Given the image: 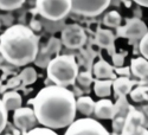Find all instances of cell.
Listing matches in <instances>:
<instances>
[{
	"mask_svg": "<svg viewBox=\"0 0 148 135\" xmlns=\"http://www.w3.org/2000/svg\"><path fill=\"white\" fill-rule=\"evenodd\" d=\"M37 121L43 127L51 129H62L69 127L76 117L75 94L65 87L47 85L44 87L32 100Z\"/></svg>",
	"mask_w": 148,
	"mask_h": 135,
	"instance_id": "cell-1",
	"label": "cell"
},
{
	"mask_svg": "<svg viewBox=\"0 0 148 135\" xmlns=\"http://www.w3.org/2000/svg\"><path fill=\"white\" fill-rule=\"evenodd\" d=\"M39 52V38L25 25H12L0 34V55L14 66L34 62Z\"/></svg>",
	"mask_w": 148,
	"mask_h": 135,
	"instance_id": "cell-2",
	"label": "cell"
},
{
	"mask_svg": "<svg viewBox=\"0 0 148 135\" xmlns=\"http://www.w3.org/2000/svg\"><path fill=\"white\" fill-rule=\"evenodd\" d=\"M47 77L56 85L68 87L75 84L78 76V65L71 55H58L46 66Z\"/></svg>",
	"mask_w": 148,
	"mask_h": 135,
	"instance_id": "cell-3",
	"label": "cell"
},
{
	"mask_svg": "<svg viewBox=\"0 0 148 135\" xmlns=\"http://www.w3.org/2000/svg\"><path fill=\"white\" fill-rule=\"evenodd\" d=\"M36 11L46 20L59 21L71 12V0H36Z\"/></svg>",
	"mask_w": 148,
	"mask_h": 135,
	"instance_id": "cell-4",
	"label": "cell"
},
{
	"mask_svg": "<svg viewBox=\"0 0 148 135\" xmlns=\"http://www.w3.org/2000/svg\"><path fill=\"white\" fill-rule=\"evenodd\" d=\"M64 135H110L103 125L94 119L84 117L73 121Z\"/></svg>",
	"mask_w": 148,
	"mask_h": 135,
	"instance_id": "cell-5",
	"label": "cell"
},
{
	"mask_svg": "<svg viewBox=\"0 0 148 135\" xmlns=\"http://www.w3.org/2000/svg\"><path fill=\"white\" fill-rule=\"evenodd\" d=\"M112 0H71V12L83 17H96L106 11Z\"/></svg>",
	"mask_w": 148,
	"mask_h": 135,
	"instance_id": "cell-6",
	"label": "cell"
},
{
	"mask_svg": "<svg viewBox=\"0 0 148 135\" xmlns=\"http://www.w3.org/2000/svg\"><path fill=\"white\" fill-rule=\"evenodd\" d=\"M60 42L68 49H79L87 43V34L79 25L70 24L62 31Z\"/></svg>",
	"mask_w": 148,
	"mask_h": 135,
	"instance_id": "cell-7",
	"label": "cell"
},
{
	"mask_svg": "<svg viewBox=\"0 0 148 135\" xmlns=\"http://www.w3.org/2000/svg\"><path fill=\"white\" fill-rule=\"evenodd\" d=\"M37 122L34 110L29 107H20L13 112V123L23 134L33 129Z\"/></svg>",
	"mask_w": 148,
	"mask_h": 135,
	"instance_id": "cell-8",
	"label": "cell"
},
{
	"mask_svg": "<svg viewBox=\"0 0 148 135\" xmlns=\"http://www.w3.org/2000/svg\"><path fill=\"white\" fill-rule=\"evenodd\" d=\"M147 32L148 30H147L146 24L138 18H133V19L127 20L125 26H119L116 34L117 37H123V38L141 40V38Z\"/></svg>",
	"mask_w": 148,
	"mask_h": 135,
	"instance_id": "cell-9",
	"label": "cell"
},
{
	"mask_svg": "<svg viewBox=\"0 0 148 135\" xmlns=\"http://www.w3.org/2000/svg\"><path fill=\"white\" fill-rule=\"evenodd\" d=\"M60 45H62V42L57 38H51L49 40L46 47L44 49L43 52H38V56H37L34 63L39 66H47V64L50 63V60L52 59L51 57L52 56H58V52L60 50Z\"/></svg>",
	"mask_w": 148,
	"mask_h": 135,
	"instance_id": "cell-10",
	"label": "cell"
},
{
	"mask_svg": "<svg viewBox=\"0 0 148 135\" xmlns=\"http://www.w3.org/2000/svg\"><path fill=\"white\" fill-rule=\"evenodd\" d=\"M143 122H145L143 114L140 110L132 108L126 117V122H125V127H123L122 134L123 135H133L140 127H143Z\"/></svg>",
	"mask_w": 148,
	"mask_h": 135,
	"instance_id": "cell-11",
	"label": "cell"
},
{
	"mask_svg": "<svg viewBox=\"0 0 148 135\" xmlns=\"http://www.w3.org/2000/svg\"><path fill=\"white\" fill-rule=\"evenodd\" d=\"M95 44L101 47L106 49L109 55L115 53V36L110 30L97 29L95 34Z\"/></svg>",
	"mask_w": 148,
	"mask_h": 135,
	"instance_id": "cell-12",
	"label": "cell"
},
{
	"mask_svg": "<svg viewBox=\"0 0 148 135\" xmlns=\"http://www.w3.org/2000/svg\"><path fill=\"white\" fill-rule=\"evenodd\" d=\"M114 103L107 100V99H101L100 101H97L95 103V109H94V114L97 119L101 120H109L114 117Z\"/></svg>",
	"mask_w": 148,
	"mask_h": 135,
	"instance_id": "cell-13",
	"label": "cell"
},
{
	"mask_svg": "<svg viewBox=\"0 0 148 135\" xmlns=\"http://www.w3.org/2000/svg\"><path fill=\"white\" fill-rule=\"evenodd\" d=\"M94 75L96 79H116V72L114 71V68L110 65L104 59H100L94 65Z\"/></svg>",
	"mask_w": 148,
	"mask_h": 135,
	"instance_id": "cell-14",
	"label": "cell"
},
{
	"mask_svg": "<svg viewBox=\"0 0 148 135\" xmlns=\"http://www.w3.org/2000/svg\"><path fill=\"white\" fill-rule=\"evenodd\" d=\"M1 100L8 112H14L16 109L20 108L23 104V99H21L20 94L17 91H13V90L4 93Z\"/></svg>",
	"mask_w": 148,
	"mask_h": 135,
	"instance_id": "cell-15",
	"label": "cell"
},
{
	"mask_svg": "<svg viewBox=\"0 0 148 135\" xmlns=\"http://www.w3.org/2000/svg\"><path fill=\"white\" fill-rule=\"evenodd\" d=\"M134 84L135 82L130 81L127 77H117L113 82V89L117 96H126L132 91Z\"/></svg>",
	"mask_w": 148,
	"mask_h": 135,
	"instance_id": "cell-16",
	"label": "cell"
},
{
	"mask_svg": "<svg viewBox=\"0 0 148 135\" xmlns=\"http://www.w3.org/2000/svg\"><path fill=\"white\" fill-rule=\"evenodd\" d=\"M113 82L112 79H95L94 82V91L96 96L100 99H104L107 96H110L113 90Z\"/></svg>",
	"mask_w": 148,
	"mask_h": 135,
	"instance_id": "cell-17",
	"label": "cell"
},
{
	"mask_svg": "<svg viewBox=\"0 0 148 135\" xmlns=\"http://www.w3.org/2000/svg\"><path fill=\"white\" fill-rule=\"evenodd\" d=\"M95 101L89 96H81L78 100H76V108L77 110L85 115V116H90L94 113V109H95Z\"/></svg>",
	"mask_w": 148,
	"mask_h": 135,
	"instance_id": "cell-18",
	"label": "cell"
},
{
	"mask_svg": "<svg viewBox=\"0 0 148 135\" xmlns=\"http://www.w3.org/2000/svg\"><path fill=\"white\" fill-rule=\"evenodd\" d=\"M132 72L136 77H146L148 75V60L146 58H134L132 60Z\"/></svg>",
	"mask_w": 148,
	"mask_h": 135,
	"instance_id": "cell-19",
	"label": "cell"
},
{
	"mask_svg": "<svg viewBox=\"0 0 148 135\" xmlns=\"http://www.w3.org/2000/svg\"><path fill=\"white\" fill-rule=\"evenodd\" d=\"M19 79L23 85H30L32 83H34L37 81V72L34 70V68L29 66L25 68L20 73H19Z\"/></svg>",
	"mask_w": 148,
	"mask_h": 135,
	"instance_id": "cell-20",
	"label": "cell"
},
{
	"mask_svg": "<svg viewBox=\"0 0 148 135\" xmlns=\"http://www.w3.org/2000/svg\"><path fill=\"white\" fill-rule=\"evenodd\" d=\"M122 21V17L117 11H110L104 16L103 18V24L108 27H119Z\"/></svg>",
	"mask_w": 148,
	"mask_h": 135,
	"instance_id": "cell-21",
	"label": "cell"
},
{
	"mask_svg": "<svg viewBox=\"0 0 148 135\" xmlns=\"http://www.w3.org/2000/svg\"><path fill=\"white\" fill-rule=\"evenodd\" d=\"M25 0H0V10L1 11H14L23 6Z\"/></svg>",
	"mask_w": 148,
	"mask_h": 135,
	"instance_id": "cell-22",
	"label": "cell"
},
{
	"mask_svg": "<svg viewBox=\"0 0 148 135\" xmlns=\"http://www.w3.org/2000/svg\"><path fill=\"white\" fill-rule=\"evenodd\" d=\"M7 121H8V110L6 109L5 104L3 103V100L0 99V134L6 128Z\"/></svg>",
	"mask_w": 148,
	"mask_h": 135,
	"instance_id": "cell-23",
	"label": "cell"
},
{
	"mask_svg": "<svg viewBox=\"0 0 148 135\" xmlns=\"http://www.w3.org/2000/svg\"><path fill=\"white\" fill-rule=\"evenodd\" d=\"M76 81H77V83L79 85H82V87H89L92 82H95L94 77L91 76V73L89 71H84V72L78 73Z\"/></svg>",
	"mask_w": 148,
	"mask_h": 135,
	"instance_id": "cell-24",
	"label": "cell"
},
{
	"mask_svg": "<svg viewBox=\"0 0 148 135\" xmlns=\"http://www.w3.org/2000/svg\"><path fill=\"white\" fill-rule=\"evenodd\" d=\"M23 135H58L53 129L51 128H46V127H38V128H33L29 130L27 133L23 134Z\"/></svg>",
	"mask_w": 148,
	"mask_h": 135,
	"instance_id": "cell-25",
	"label": "cell"
},
{
	"mask_svg": "<svg viewBox=\"0 0 148 135\" xmlns=\"http://www.w3.org/2000/svg\"><path fill=\"white\" fill-rule=\"evenodd\" d=\"M140 52L148 60V32L142 37L140 40Z\"/></svg>",
	"mask_w": 148,
	"mask_h": 135,
	"instance_id": "cell-26",
	"label": "cell"
},
{
	"mask_svg": "<svg viewBox=\"0 0 148 135\" xmlns=\"http://www.w3.org/2000/svg\"><path fill=\"white\" fill-rule=\"evenodd\" d=\"M125 56L126 53H114L113 55V63L115 66H122L125 63Z\"/></svg>",
	"mask_w": 148,
	"mask_h": 135,
	"instance_id": "cell-27",
	"label": "cell"
},
{
	"mask_svg": "<svg viewBox=\"0 0 148 135\" xmlns=\"http://www.w3.org/2000/svg\"><path fill=\"white\" fill-rule=\"evenodd\" d=\"M139 110L143 114V117H145L143 127H145V128H148V106H143V107H141Z\"/></svg>",
	"mask_w": 148,
	"mask_h": 135,
	"instance_id": "cell-28",
	"label": "cell"
},
{
	"mask_svg": "<svg viewBox=\"0 0 148 135\" xmlns=\"http://www.w3.org/2000/svg\"><path fill=\"white\" fill-rule=\"evenodd\" d=\"M133 135H148V129L145 127H140Z\"/></svg>",
	"mask_w": 148,
	"mask_h": 135,
	"instance_id": "cell-29",
	"label": "cell"
},
{
	"mask_svg": "<svg viewBox=\"0 0 148 135\" xmlns=\"http://www.w3.org/2000/svg\"><path fill=\"white\" fill-rule=\"evenodd\" d=\"M136 4H139L140 6H143V7H148V0H133Z\"/></svg>",
	"mask_w": 148,
	"mask_h": 135,
	"instance_id": "cell-30",
	"label": "cell"
},
{
	"mask_svg": "<svg viewBox=\"0 0 148 135\" xmlns=\"http://www.w3.org/2000/svg\"><path fill=\"white\" fill-rule=\"evenodd\" d=\"M0 88H1V79H0Z\"/></svg>",
	"mask_w": 148,
	"mask_h": 135,
	"instance_id": "cell-31",
	"label": "cell"
},
{
	"mask_svg": "<svg viewBox=\"0 0 148 135\" xmlns=\"http://www.w3.org/2000/svg\"><path fill=\"white\" fill-rule=\"evenodd\" d=\"M113 135H123V134H113Z\"/></svg>",
	"mask_w": 148,
	"mask_h": 135,
	"instance_id": "cell-32",
	"label": "cell"
},
{
	"mask_svg": "<svg viewBox=\"0 0 148 135\" xmlns=\"http://www.w3.org/2000/svg\"><path fill=\"white\" fill-rule=\"evenodd\" d=\"M4 135H12V134H4Z\"/></svg>",
	"mask_w": 148,
	"mask_h": 135,
	"instance_id": "cell-33",
	"label": "cell"
}]
</instances>
